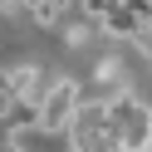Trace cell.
<instances>
[{
  "label": "cell",
  "instance_id": "6da1fadb",
  "mask_svg": "<svg viewBox=\"0 0 152 152\" xmlns=\"http://www.w3.org/2000/svg\"><path fill=\"white\" fill-rule=\"evenodd\" d=\"M64 142L69 152H113L118 147V132H113V118H108V103L83 93V103L74 108L69 128H64Z\"/></svg>",
  "mask_w": 152,
  "mask_h": 152
},
{
  "label": "cell",
  "instance_id": "7a4b0ae2",
  "mask_svg": "<svg viewBox=\"0 0 152 152\" xmlns=\"http://www.w3.org/2000/svg\"><path fill=\"white\" fill-rule=\"evenodd\" d=\"M79 103H83V83L74 74H54L49 88L39 93V137H64Z\"/></svg>",
  "mask_w": 152,
  "mask_h": 152
},
{
  "label": "cell",
  "instance_id": "3957f363",
  "mask_svg": "<svg viewBox=\"0 0 152 152\" xmlns=\"http://www.w3.org/2000/svg\"><path fill=\"white\" fill-rule=\"evenodd\" d=\"M108 118H113V132H118V147L128 152H142L152 137V103L137 98V93H118L108 98Z\"/></svg>",
  "mask_w": 152,
  "mask_h": 152
},
{
  "label": "cell",
  "instance_id": "277c9868",
  "mask_svg": "<svg viewBox=\"0 0 152 152\" xmlns=\"http://www.w3.org/2000/svg\"><path fill=\"white\" fill-rule=\"evenodd\" d=\"M152 25V0H113V10L98 20V34L113 44H137Z\"/></svg>",
  "mask_w": 152,
  "mask_h": 152
},
{
  "label": "cell",
  "instance_id": "5b68a950",
  "mask_svg": "<svg viewBox=\"0 0 152 152\" xmlns=\"http://www.w3.org/2000/svg\"><path fill=\"white\" fill-rule=\"evenodd\" d=\"M30 132H39V103L34 98H10L0 108V142L30 137Z\"/></svg>",
  "mask_w": 152,
  "mask_h": 152
},
{
  "label": "cell",
  "instance_id": "8992f818",
  "mask_svg": "<svg viewBox=\"0 0 152 152\" xmlns=\"http://www.w3.org/2000/svg\"><path fill=\"white\" fill-rule=\"evenodd\" d=\"M59 34H64V44H69V49H88L93 34H98V25H88V20H64Z\"/></svg>",
  "mask_w": 152,
  "mask_h": 152
},
{
  "label": "cell",
  "instance_id": "52a82bcc",
  "mask_svg": "<svg viewBox=\"0 0 152 152\" xmlns=\"http://www.w3.org/2000/svg\"><path fill=\"white\" fill-rule=\"evenodd\" d=\"M34 25H39V30H59V25H64V15L59 10H54V5H49V0H39V5H34Z\"/></svg>",
  "mask_w": 152,
  "mask_h": 152
},
{
  "label": "cell",
  "instance_id": "ba28073f",
  "mask_svg": "<svg viewBox=\"0 0 152 152\" xmlns=\"http://www.w3.org/2000/svg\"><path fill=\"white\" fill-rule=\"evenodd\" d=\"M49 5H54L59 15H69V10H74V0H49Z\"/></svg>",
  "mask_w": 152,
  "mask_h": 152
}]
</instances>
